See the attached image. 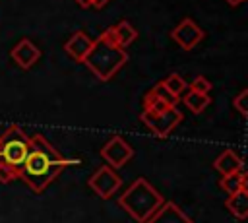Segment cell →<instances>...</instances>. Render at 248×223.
I'll use <instances>...</instances> for the list:
<instances>
[{"label": "cell", "instance_id": "1", "mask_svg": "<svg viewBox=\"0 0 248 223\" xmlns=\"http://www.w3.org/2000/svg\"><path fill=\"white\" fill-rule=\"evenodd\" d=\"M29 151L27 157L19 169V178L25 180V184L33 190V192H43L58 175L64 167L78 163L76 159H66L62 157L52 145L50 142L37 134L33 138H29Z\"/></svg>", "mask_w": 248, "mask_h": 223}, {"label": "cell", "instance_id": "2", "mask_svg": "<svg viewBox=\"0 0 248 223\" xmlns=\"http://www.w3.org/2000/svg\"><path fill=\"white\" fill-rule=\"evenodd\" d=\"M128 62V52L122 48L110 33V27L105 29L93 43L89 52L83 58V64L101 80L108 81L124 64Z\"/></svg>", "mask_w": 248, "mask_h": 223}, {"label": "cell", "instance_id": "3", "mask_svg": "<svg viewBox=\"0 0 248 223\" xmlns=\"http://www.w3.org/2000/svg\"><path fill=\"white\" fill-rule=\"evenodd\" d=\"M163 196L145 180V178H138L134 180L124 194L118 198V204L138 221V223H145L163 204Z\"/></svg>", "mask_w": 248, "mask_h": 223}, {"label": "cell", "instance_id": "4", "mask_svg": "<svg viewBox=\"0 0 248 223\" xmlns=\"http://www.w3.org/2000/svg\"><path fill=\"white\" fill-rule=\"evenodd\" d=\"M29 143V136L19 126H10L0 138V165L10 167L19 176V169L27 157Z\"/></svg>", "mask_w": 248, "mask_h": 223}, {"label": "cell", "instance_id": "5", "mask_svg": "<svg viewBox=\"0 0 248 223\" xmlns=\"http://www.w3.org/2000/svg\"><path fill=\"white\" fill-rule=\"evenodd\" d=\"M182 120V112L176 107H167L163 111H143L141 112V122L157 136V138H167L176 124Z\"/></svg>", "mask_w": 248, "mask_h": 223}, {"label": "cell", "instance_id": "6", "mask_svg": "<svg viewBox=\"0 0 248 223\" xmlns=\"http://www.w3.org/2000/svg\"><path fill=\"white\" fill-rule=\"evenodd\" d=\"M87 184H89V188H91L97 196H101V198L107 200V198H110V196L120 188L122 180H120V176L116 175L114 169H110L108 165H103V167H99V169L89 176Z\"/></svg>", "mask_w": 248, "mask_h": 223}, {"label": "cell", "instance_id": "7", "mask_svg": "<svg viewBox=\"0 0 248 223\" xmlns=\"http://www.w3.org/2000/svg\"><path fill=\"white\" fill-rule=\"evenodd\" d=\"M134 155L132 145L122 138V136H112L103 147H101V157L108 163L110 169H120L124 167Z\"/></svg>", "mask_w": 248, "mask_h": 223}, {"label": "cell", "instance_id": "8", "mask_svg": "<svg viewBox=\"0 0 248 223\" xmlns=\"http://www.w3.org/2000/svg\"><path fill=\"white\" fill-rule=\"evenodd\" d=\"M203 29L202 27H198L196 23H194V19H190V17H184L172 31H170V39L180 47V48H184V50H192L202 39H203Z\"/></svg>", "mask_w": 248, "mask_h": 223}, {"label": "cell", "instance_id": "9", "mask_svg": "<svg viewBox=\"0 0 248 223\" xmlns=\"http://www.w3.org/2000/svg\"><path fill=\"white\" fill-rule=\"evenodd\" d=\"M10 56H12V60H14L19 68L29 70V68L41 58V50H39V47H37L35 43H31L29 39H21V41L12 48Z\"/></svg>", "mask_w": 248, "mask_h": 223}, {"label": "cell", "instance_id": "10", "mask_svg": "<svg viewBox=\"0 0 248 223\" xmlns=\"http://www.w3.org/2000/svg\"><path fill=\"white\" fill-rule=\"evenodd\" d=\"M145 223H192V219L172 202H163L161 207Z\"/></svg>", "mask_w": 248, "mask_h": 223}, {"label": "cell", "instance_id": "11", "mask_svg": "<svg viewBox=\"0 0 248 223\" xmlns=\"http://www.w3.org/2000/svg\"><path fill=\"white\" fill-rule=\"evenodd\" d=\"M91 43H93V41L87 37L85 31H76V33H72V37L66 41L64 48H66V52H68L74 60L83 62L85 54H87L89 48H91Z\"/></svg>", "mask_w": 248, "mask_h": 223}, {"label": "cell", "instance_id": "12", "mask_svg": "<svg viewBox=\"0 0 248 223\" xmlns=\"http://www.w3.org/2000/svg\"><path fill=\"white\" fill-rule=\"evenodd\" d=\"M213 169L219 173V175H232V173H238L242 171V159L236 151L232 149H225L215 161H213Z\"/></svg>", "mask_w": 248, "mask_h": 223}, {"label": "cell", "instance_id": "13", "mask_svg": "<svg viewBox=\"0 0 248 223\" xmlns=\"http://www.w3.org/2000/svg\"><path fill=\"white\" fill-rule=\"evenodd\" d=\"M225 206L236 219L244 221L248 217V188H240L238 192L229 194Z\"/></svg>", "mask_w": 248, "mask_h": 223}, {"label": "cell", "instance_id": "14", "mask_svg": "<svg viewBox=\"0 0 248 223\" xmlns=\"http://www.w3.org/2000/svg\"><path fill=\"white\" fill-rule=\"evenodd\" d=\"M110 33H112V39L122 47V48H126L130 43H134L136 41V37H138V31L130 25V21H118L116 25H112L110 27Z\"/></svg>", "mask_w": 248, "mask_h": 223}, {"label": "cell", "instance_id": "15", "mask_svg": "<svg viewBox=\"0 0 248 223\" xmlns=\"http://www.w3.org/2000/svg\"><path fill=\"white\" fill-rule=\"evenodd\" d=\"M246 184H248V176H246L244 169L238 171V173H232V175H225L221 178V182H219L221 190H225L227 194H234L240 188H246Z\"/></svg>", "mask_w": 248, "mask_h": 223}, {"label": "cell", "instance_id": "16", "mask_svg": "<svg viewBox=\"0 0 248 223\" xmlns=\"http://www.w3.org/2000/svg\"><path fill=\"white\" fill-rule=\"evenodd\" d=\"M182 101H184V105L194 112V114H200L207 105H209V95H205V93H196V91H188L186 93V97H182Z\"/></svg>", "mask_w": 248, "mask_h": 223}, {"label": "cell", "instance_id": "17", "mask_svg": "<svg viewBox=\"0 0 248 223\" xmlns=\"http://www.w3.org/2000/svg\"><path fill=\"white\" fill-rule=\"evenodd\" d=\"M161 83H163L165 89H167L169 93H172L174 97H180L182 91L186 89V81H184L182 76H178V74H170V76H167Z\"/></svg>", "mask_w": 248, "mask_h": 223}, {"label": "cell", "instance_id": "18", "mask_svg": "<svg viewBox=\"0 0 248 223\" xmlns=\"http://www.w3.org/2000/svg\"><path fill=\"white\" fill-rule=\"evenodd\" d=\"M169 105L167 103H163L155 93H153V89H149L145 95H143V111H163V109H167Z\"/></svg>", "mask_w": 248, "mask_h": 223}, {"label": "cell", "instance_id": "19", "mask_svg": "<svg viewBox=\"0 0 248 223\" xmlns=\"http://www.w3.org/2000/svg\"><path fill=\"white\" fill-rule=\"evenodd\" d=\"M153 93H155V95H157V97H159L163 103H167L169 107H176V103H178V99H180V97H174L172 93H169L161 81H159V83L153 87Z\"/></svg>", "mask_w": 248, "mask_h": 223}, {"label": "cell", "instance_id": "20", "mask_svg": "<svg viewBox=\"0 0 248 223\" xmlns=\"http://www.w3.org/2000/svg\"><path fill=\"white\" fill-rule=\"evenodd\" d=\"M190 89L196 91V93H205V95H209V91H211V81H209L207 78H203V76H196L194 81L190 83Z\"/></svg>", "mask_w": 248, "mask_h": 223}, {"label": "cell", "instance_id": "21", "mask_svg": "<svg viewBox=\"0 0 248 223\" xmlns=\"http://www.w3.org/2000/svg\"><path fill=\"white\" fill-rule=\"evenodd\" d=\"M246 101H248V89H242L236 97H234V101H232V107L242 114V116H246L248 114V107H246Z\"/></svg>", "mask_w": 248, "mask_h": 223}, {"label": "cell", "instance_id": "22", "mask_svg": "<svg viewBox=\"0 0 248 223\" xmlns=\"http://www.w3.org/2000/svg\"><path fill=\"white\" fill-rule=\"evenodd\" d=\"M14 178H19L17 173L12 171V169L6 167V165H0V182H10V180H14Z\"/></svg>", "mask_w": 248, "mask_h": 223}, {"label": "cell", "instance_id": "23", "mask_svg": "<svg viewBox=\"0 0 248 223\" xmlns=\"http://www.w3.org/2000/svg\"><path fill=\"white\" fill-rule=\"evenodd\" d=\"M107 2H108V0H93V4H91V6H95V8H103Z\"/></svg>", "mask_w": 248, "mask_h": 223}, {"label": "cell", "instance_id": "24", "mask_svg": "<svg viewBox=\"0 0 248 223\" xmlns=\"http://www.w3.org/2000/svg\"><path fill=\"white\" fill-rule=\"evenodd\" d=\"M76 2H78L81 8H89V6H91V0H76Z\"/></svg>", "mask_w": 248, "mask_h": 223}, {"label": "cell", "instance_id": "25", "mask_svg": "<svg viewBox=\"0 0 248 223\" xmlns=\"http://www.w3.org/2000/svg\"><path fill=\"white\" fill-rule=\"evenodd\" d=\"M227 4H231V6H238L240 2H244V0H225Z\"/></svg>", "mask_w": 248, "mask_h": 223}, {"label": "cell", "instance_id": "26", "mask_svg": "<svg viewBox=\"0 0 248 223\" xmlns=\"http://www.w3.org/2000/svg\"><path fill=\"white\" fill-rule=\"evenodd\" d=\"M91 4H93V0H91Z\"/></svg>", "mask_w": 248, "mask_h": 223}]
</instances>
